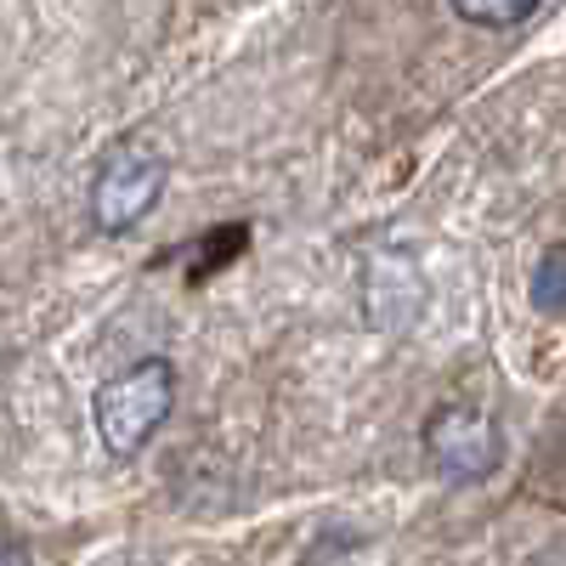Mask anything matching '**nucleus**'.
Wrapping results in <instances>:
<instances>
[{
  "label": "nucleus",
  "mask_w": 566,
  "mask_h": 566,
  "mask_svg": "<svg viewBox=\"0 0 566 566\" xmlns=\"http://www.w3.org/2000/svg\"><path fill=\"white\" fill-rule=\"evenodd\" d=\"M533 306H538L544 317H560V312H566V250H560V244H549V250L538 255V272H533Z\"/></svg>",
  "instance_id": "obj_6"
},
{
  "label": "nucleus",
  "mask_w": 566,
  "mask_h": 566,
  "mask_svg": "<svg viewBox=\"0 0 566 566\" xmlns=\"http://www.w3.org/2000/svg\"><path fill=\"white\" fill-rule=\"evenodd\" d=\"M176 402V368L165 357H142L136 368L114 374V380L97 386V402H91V419H97V442L114 459H130L148 448V437L165 424Z\"/></svg>",
  "instance_id": "obj_1"
},
{
  "label": "nucleus",
  "mask_w": 566,
  "mask_h": 566,
  "mask_svg": "<svg viewBox=\"0 0 566 566\" xmlns=\"http://www.w3.org/2000/svg\"><path fill=\"white\" fill-rule=\"evenodd\" d=\"M0 566H34V560H29L23 544H7V549H0Z\"/></svg>",
  "instance_id": "obj_7"
},
{
  "label": "nucleus",
  "mask_w": 566,
  "mask_h": 566,
  "mask_svg": "<svg viewBox=\"0 0 566 566\" xmlns=\"http://www.w3.org/2000/svg\"><path fill=\"white\" fill-rule=\"evenodd\" d=\"M448 7L476 29H515L538 12V0H448Z\"/></svg>",
  "instance_id": "obj_5"
},
{
  "label": "nucleus",
  "mask_w": 566,
  "mask_h": 566,
  "mask_svg": "<svg viewBox=\"0 0 566 566\" xmlns=\"http://www.w3.org/2000/svg\"><path fill=\"white\" fill-rule=\"evenodd\" d=\"M419 437H424V453H431V464L442 470L448 482H482L504 459V437H499L493 413L464 408V402L437 408L431 419H424Z\"/></svg>",
  "instance_id": "obj_3"
},
{
  "label": "nucleus",
  "mask_w": 566,
  "mask_h": 566,
  "mask_svg": "<svg viewBox=\"0 0 566 566\" xmlns=\"http://www.w3.org/2000/svg\"><path fill=\"white\" fill-rule=\"evenodd\" d=\"M424 306V277L413 250H386L363 266V312L374 328H408Z\"/></svg>",
  "instance_id": "obj_4"
},
{
  "label": "nucleus",
  "mask_w": 566,
  "mask_h": 566,
  "mask_svg": "<svg viewBox=\"0 0 566 566\" xmlns=\"http://www.w3.org/2000/svg\"><path fill=\"white\" fill-rule=\"evenodd\" d=\"M165 176H170V165L148 136L114 142V148L103 154V165H97V181H91V221H97L103 232L142 227L165 199Z\"/></svg>",
  "instance_id": "obj_2"
}]
</instances>
